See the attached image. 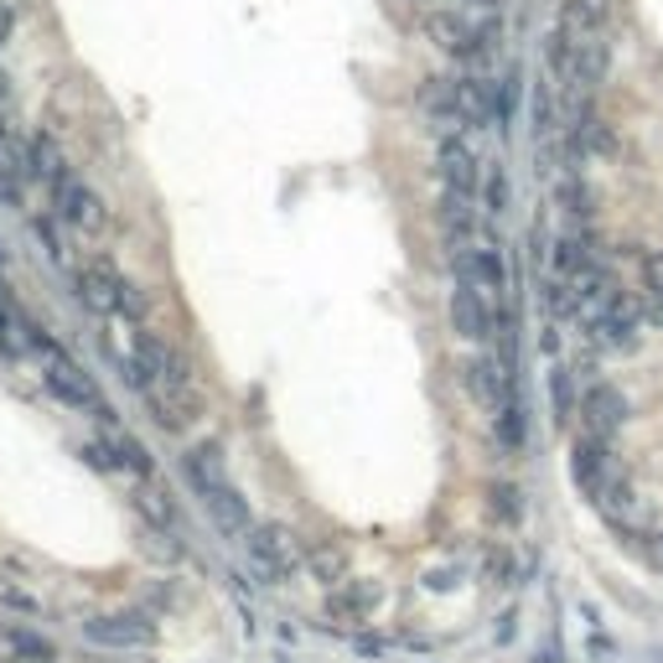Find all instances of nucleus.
<instances>
[{
    "label": "nucleus",
    "mask_w": 663,
    "mask_h": 663,
    "mask_svg": "<svg viewBox=\"0 0 663 663\" xmlns=\"http://www.w3.org/2000/svg\"><path fill=\"white\" fill-rule=\"evenodd\" d=\"M420 31H425V42L436 47V52H446V58H456V62H467V68H483L487 52H493L487 37H483V27H477L472 16H462V11H425Z\"/></svg>",
    "instance_id": "obj_1"
},
{
    "label": "nucleus",
    "mask_w": 663,
    "mask_h": 663,
    "mask_svg": "<svg viewBox=\"0 0 663 663\" xmlns=\"http://www.w3.org/2000/svg\"><path fill=\"white\" fill-rule=\"evenodd\" d=\"M52 212H58L68 228H78V234H89V239H99V234H109V208L105 197L93 192L89 181L78 177V171H68V177L52 187Z\"/></svg>",
    "instance_id": "obj_2"
},
{
    "label": "nucleus",
    "mask_w": 663,
    "mask_h": 663,
    "mask_svg": "<svg viewBox=\"0 0 663 663\" xmlns=\"http://www.w3.org/2000/svg\"><path fill=\"white\" fill-rule=\"evenodd\" d=\"M249 565H255L259 581H290L301 571V550H296V534L286 524H255L249 528Z\"/></svg>",
    "instance_id": "obj_3"
},
{
    "label": "nucleus",
    "mask_w": 663,
    "mask_h": 663,
    "mask_svg": "<svg viewBox=\"0 0 663 663\" xmlns=\"http://www.w3.org/2000/svg\"><path fill=\"white\" fill-rule=\"evenodd\" d=\"M42 378H47V389L58 394L62 405L68 409H93V415H99V420H109V405H105V394L93 389V378L83 374V368H78L73 358H68V353H52V358H47V368H42Z\"/></svg>",
    "instance_id": "obj_4"
},
{
    "label": "nucleus",
    "mask_w": 663,
    "mask_h": 663,
    "mask_svg": "<svg viewBox=\"0 0 663 663\" xmlns=\"http://www.w3.org/2000/svg\"><path fill=\"white\" fill-rule=\"evenodd\" d=\"M125 280L109 259H83L73 270V290H78V301L89 306V311H99V317H120V301H125Z\"/></svg>",
    "instance_id": "obj_5"
},
{
    "label": "nucleus",
    "mask_w": 663,
    "mask_h": 663,
    "mask_svg": "<svg viewBox=\"0 0 663 663\" xmlns=\"http://www.w3.org/2000/svg\"><path fill=\"white\" fill-rule=\"evenodd\" d=\"M146 405H151L156 425H161V431H177V436L202 420V389H197V384H151V389H146Z\"/></svg>",
    "instance_id": "obj_6"
},
{
    "label": "nucleus",
    "mask_w": 663,
    "mask_h": 663,
    "mask_svg": "<svg viewBox=\"0 0 663 663\" xmlns=\"http://www.w3.org/2000/svg\"><path fill=\"white\" fill-rule=\"evenodd\" d=\"M452 332L462 343H487L497 332V311L487 306L483 290L467 286V280H456V290H452Z\"/></svg>",
    "instance_id": "obj_7"
},
{
    "label": "nucleus",
    "mask_w": 663,
    "mask_h": 663,
    "mask_svg": "<svg viewBox=\"0 0 663 663\" xmlns=\"http://www.w3.org/2000/svg\"><path fill=\"white\" fill-rule=\"evenodd\" d=\"M612 472H617V462H612V446H606L602 436H581L575 441V452H571V477H575V487L596 503L602 497V487L612 483Z\"/></svg>",
    "instance_id": "obj_8"
},
{
    "label": "nucleus",
    "mask_w": 663,
    "mask_h": 663,
    "mask_svg": "<svg viewBox=\"0 0 663 663\" xmlns=\"http://www.w3.org/2000/svg\"><path fill=\"white\" fill-rule=\"evenodd\" d=\"M436 171H441V187H452V192H467V197L483 192V161L472 156V146H467L462 136H446V140H441Z\"/></svg>",
    "instance_id": "obj_9"
},
{
    "label": "nucleus",
    "mask_w": 663,
    "mask_h": 663,
    "mask_svg": "<svg viewBox=\"0 0 663 663\" xmlns=\"http://www.w3.org/2000/svg\"><path fill=\"white\" fill-rule=\"evenodd\" d=\"M93 643H109V649H151L156 643V622L151 612H109V617L89 622Z\"/></svg>",
    "instance_id": "obj_10"
},
{
    "label": "nucleus",
    "mask_w": 663,
    "mask_h": 663,
    "mask_svg": "<svg viewBox=\"0 0 663 663\" xmlns=\"http://www.w3.org/2000/svg\"><path fill=\"white\" fill-rule=\"evenodd\" d=\"M456 105H462V120L487 130V125H503V99H497V83L487 73H467L456 78Z\"/></svg>",
    "instance_id": "obj_11"
},
{
    "label": "nucleus",
    "mask_w": 663,
    "mask_h": 663,
    "mask_svg": "<svg viewBox=\"0 0 663 663\" xmlns=\"http://www.w3.org/2000/svg\"><path fill=\"white\" fill-rule=\"evenodd\" d=\"M581 420H586L591 436L612 441L622 431V420H627V399H622L612 384H591V389L581 394Z\"/></svg>",
    "instance_id": "obj_12"
},
{
    "label": "nucleus",
    "mask_w": 663,
    "mask_h": 663,
    "mask_svg": "<svg viewBox=\"0 0 663 663\" xmlns=\"http://www.w3.org/2000/svg\"><path fill=\"white\" fill-rule=\"evenodd\" d=\"M374 612H378V586H374V581H343V586H332L327 622L363 627V622H374Z\"/></svg>",
    "instance_id": "obj_13"
},
{
    "label": "nucleus",
    "mask_w": 663,
    "mask_h": 663,
    "mask_svg": "<svg viewBox=\"0 0 663 663\" xmlns=\"http://www.w3.org/2000/svg\"><path fill=\"white\" fill-rule=\"evenodd\" d=\"M456 275H462L467 286H477L483 296H503V290H508L503 255H497V249H487V244H477V249H467V244H462V255H456Z\"/></svg>",
    "instance_id": "obj_14"
},
{
    "label": "nucleus",
    "mask_w": 663,
    "mask_h": 663,
    "mask_svg": "<svg viewBox=\"0 0 663 663\" xmlns=\"http://www.w3.org/2000/svg\"><path fill=\"white\" fill-rule=\"evenodd\" d=\"M202 497V508H208V518L218 528H224V534H234V540H249V503H244L239 497V487L234 483H224V487H208V493H197Z\"/></svg>",
    "instance_id": "obj_15"
},
{
    "label": "nucleus",
    "mask_w": 663,
    "mask_h": 663,
    "mask_svg": "<svg viewBox=\"0 0 663 663\" xmlns=\"http://www.w3.org/2000/svg\"><path fill=\"white\" fill-rule=\"evenodd\" d=\"M27 146H16L11 136H0V202L21 208L27 202Z\"/></svg>",
    "instance_id": "obj_16"
},
{
    "label": "nucleus",
    "mask_w": 663,
    "mask_h": 663,
    "mask_svg": "<svg viewBox=\"0 0 663 663\" xmlns=\"http://www.w3.org/2000/svg\"><path fill=\"white\" fill-rule=\"evenodd\" d=\"M420 109L431 115L436 125H446V130H462V105H456V78H425L420 83Z\"/></svg>",
    "instance_id": "obj_17"
},
{
    "label": "nucleus",
    "mask_w": 663,
    "mask_h": 663,
    "mask_svg": "<svg viewBox=\"0 0 663 663\" xmlns=\"http://www.w3.org/2000/svg\"><path fill=\"white\" fill-rule=\"evenodd\" d=\"M27 171H31V181H42L47 192H52V187L68 177V161H62L58 140H52V136H31L27 140Z\"/></svg>",
    "instance_id": "obj_18"
},
{
    "label": "nucleus",
    "mask_w": 663,
    "mask_h": 663,
    "mask_svg": "<svg viewBox=\"0 0 663 663\" xmlns=\"http://www.w3.org/2000/svg\"><path fill=\"white\" fill-rule=\"evenodd\" d=\"M105 441H109V452H115V467L130 472L136 483H151V477H156V462H151V452H146V446L130 436V431H109Z\"/></svg>",
    "instance_id": "obj_19"
},
{
    "label": "nucleus",
    "mask_w": 663,
    "mask_h": 663,
    "mask_svg": "<svg viewBox=\"0 0 663 663\" xmlns=\"http://www.w3.org/2000/svg\"><path fill=\"white\" fill-rule=\"evenodd\" d=\"M565 37L575 42H591L602 31V0H560V21H555Z\"/></svg>",
    "instance_id": "obj_20"
},
{
    "label": "nucleus",
    "mask_w": 663,
    "mask_h": 663,
    "mask_svg": "<svg viewBox=\"0 0 663 663\" xmlns=\"http://www.w3.org/2000/svg\"><path fill=\"white\" fill-rule=\"evenodd\" d=\"M130 503H136V513L146 518V524L156 528V534H166V528H177V508H171V497L156 493L151 483H136V493H130Z\"/></svg>",
    "instance_id": "obj_21"
},
{
    "label": "nucleus",
    "mask_w": 663,
    "mask_h": 663,
    "mask_svg": "<svg viewBox=\"0 0 663 663\" xmlns=\"http://www.w3.org/2000/svg\"><path fill=\"white\" fill-rule=\"evenodd\" d=\"M187 477H192L197 493H208V487H224L228 472H224V456H218V446H192V452H187Z\"/></svg>",
    "instance_id": "obj_22"
},
{
    "label": "nucleus",
    "mask_w": 663,
    "mask_h": 663,
    "mask_svg": "<svg viewBox=\"0 0 663 663\" xmlns=\"http://www.w3.org/2000/svg\"><path fill=\"white\" fill-rule=\"evenodd\" d=\"M6 649H11V663H58V649L42 633H31V627H11Z\"/></svg>",
    "instance_id": "obj_23"
},
{
    "label": "nucleus",
    "mask_w": 663,
    "mask_h": 663,
    "mask_svg": "<svg viewBox=\"0 0 663 663\" xmlns=\"http://www.w3.org/2000/svg\"><path fill=\"white\" fill-rule=\"evenodd\" d=\"M493 420H497V441H503L508 452H524V441H528V409H524V399H518V394H513L508 405L497 409Z\"/></svg>",
    "instance_id": "obj_24"
},
{
    "label": "nucleus",
    "mask_w": 663,
    "mask_h": 663,
    "mask_svg": "<svg viewBox=\"0 0 663 663\" xmlns=\"http://www.w3.org/2000/svg\"><path fill=\"white\" fill-rule=\"evenodd\" d=\"M487 513H493L503 528H513L518 518H524V493H518L513 483H493L487 487Z\"/></svg>",
    "instance_id": "obj_25"
},
{
    "label": "nucleus",
    "mask_w": 663,
    "mask_h": 663,
    "mask_svg": "<svg viewBox=\"0 0 663 663\" xmlns=\"http://www.w3.org/2000/svg\"><path fill=\"white\" fill-rule=\"evenodd\" d=\"M606 62H612V47H606V37L596 31L591 42H581V89H596V83H602Z\"/></svg>",
    "instance_id": "obj_26"
},
{
    "label": "nucleus",
    "mask_w": 663,
    "mask_h": 663,
    "mask_svg": "<svg viewBox=\"0 0 663 663\" xmlns=\"http://www.w3.org/2000/svg\"><path fill=\"white\" fill-rule=\"evenodd\" d=\"M550 399H555V420L565 425L571 415H581V399H575V378H571V368L565 363H555L550 368Z\"/></svg>",
    "instance_id": "obj_27"
},
{
    "label": "nucleus",
    "mask_w": 663,
    "mask_h": 663,
    "mask_svg": "<svg viewBox=\"0 0 663 663\" xmlns=\"http://www.w3.org/2000/svg\"><path fill=\"white\" fill-rule=\"evenodd\" d=\"M306 565H311V575H317L321 586H343V581H347V555H343V550H332V544L311 550Z\"/></svg>",
    "instance_id": "obj_28"
},
{
    "label": "nucleus",
    "mask_w": 663,
    "mask_h": 663,
    "mask_svg": "<svg viewBox=\"0 0 663 663\" xmlns=\"http://www.w3.org/2000/svg\"><path fill=\"white\" fill-rule=\"evenodd\" d=\"M483 212L487 218H503V212H508V171L497 161L483 171Z\"/></svg>",
    "instance_id": "obj_29"
},
{
    "label": "nucleus",
    "mask_w": 663,
    "mask_h": 663,
    "mask_svg": "<svg viewBox=\"0 0 663 663\" xmlns=\"http://www.w3.org/2000/svg\"><path fill=\"white\" fill-rule=\"evenodd\" d=\"M555 197H560V208L571 212L575 224H586V218H591V192H586V181L575 177V171H571V177H565V181H560V187H555Z\"/></svg>",
    "instance_id": "obj_30"
},
{
    "label": "nucleus",
    "mask_w": 663,
    "mask_h": 663,
    "mask_svg": "<svg viewBox=\"0 0 663 663\" xmlns=\"http://www.w3.org/2000/svg\"><path fill=\"white\" fill-rule=\"evenodd\" d=\"M534 136L540 140L555 136V78H544L534 89Z\"/></svg>",
    "instance_id": "obj_31"
},
{
    "label": "nucleus",
    "mask_w": 663,
    "mask_h": 663,
    "mask_svg": "<svg viewBox=\"0 0 663 663\" xmlns=\"http://www.w3.org/2000/svg\"><path fill=\"white\" fill-rule=\"evenodd\" d=\"M16 332H21V317H16L11 306L0 301V353H6V358H16V353H21V337H16Z\"/></svg>",
    "instance_id": "obj_32"
},
{
    "label": "nucleus",
    "mask_w": 663,
    "mask_h": 663,
    "mask_svg": "<svg viewBox=\"0 0 663 663\" xmlns=\"http://www.w3.org/2000/svg\"><path fill=\"white\" fill-rule=\"evenodd\" d=\"M31 234L47 244V255H52V259H68V244H62V234H58L52 218H31Z\"/></svg>",
    "instance_id": "obj_33"
},
{
    "label": "nucleus",
    "mask_w": 663,
    "mask_h": 663,
    "mask_svg": "<svg viewBox=\"0 0 663 663\" xmlns=\"http://www.w3.org/2000/svg\"><path fill=\"white\" fill-rule=\"evenodd\" d=\"M637 270H643V290H663V249H649L637 259Z\"/></svg>",
    "instance_id": "obj_34"
},
{
    "label": "nucleus",
    "mask_w": 663,
    "mask_h": 663,
    "mask_svg": "<svg viewBox=\"0 0 663 663\" xmlns=\"http://www.w3.org/2000/svg\"><path fill=\"white\" fill-rule=\"evenodd\" d=\"M643 321L663 327V290H643Z\"/></svg>",
    "instance_id": "obj_35"
},
{
    "label": "nucleus",
    "mask_w": 663,
    "mask_h": 663,
    "mask_svg": "<svg viewBox=\"0 0 663 663\" xmlns=\"http://www.w3.org/2000/svg\"><path fill=\"white\" fill-rule=\"evenodd\" d=\"M487 575H493L497 586H508V575H513V565H508V555H503V550H493V555H487Z\"/></svg>",
    "instance_id": "obj_36"
},
{
    "label": "nucleus",
    "mask_w": 663,
    "mask_h": 663,
    "mask_svg": "<svg viewBox=\"0 0 663 663\" xmlns=\"http://www.w3.org/2000/svg\"><path fill=\"white\" fill-rule=\"evenodd\" d=\"M11 27H16V11L6 6V0H0V47L11 42Z\"/></svg>",
    "instance_id": "obj_37"
},
{
    "label": "nucleus",
    "mask_w": 663,
    "mask_h": 663,
    "mask_svg": "<svg viewBox=\"0 0 663 663\" xmlns=\"http://www.w3.org/2000/svg\"><path fill=\"white\" fill-rule=\"evenodd\" d=\"M649 555H653V565H659V571H663V528H659V534H653V540H649Z\"/></svg>",
    "instance_id": "obj_38"
},
{
    "label": "nucleus",
    "mask_w": 663,
    "mask_h": 663,
    "mask_svg": "<svg viewBox=\"0 0 663 663\" xmlns=\"http://www.w3.org/2000/svg\"><path fill=\"white\" fill-rule=\"evenodd\" d=\"M477 6H483V11H497V6H503V0H477Z\"/></svg>",
    "instance_id": "obj_39"
},
{
    "label": "nucleus",
    "mask_w": 663,
    "mask_h": 663,
    "mask_svg": "<svg viewBox=\"0 0 663 663\" xmlns=\"http://www.w3.org/2000/svg\"><path fill=\"white\" fill-rule=\"evenodd\" d=\"M405 6H425V0H405Z\"/></svg>",
    "instance_id": "obj_40"
},
{
    "label": "nucleus",
    "mask_w": 663,
    "mask_h": 663,
    "mask_svg": "<svg viewBox=\"0 0 663 663\" xmlns=\"http://www.w3.org/2000/svg\"><path fill=\"white\" fill-rule=\"evenodd\" d=\"M0 270H6V255H0Z\"/></svg>",
    "instance_id": "obj_41"
},
{
    "label": "nucleus",
    "mask_w": 663,
    "mask_h": 663,
    "mask_svg": "<svg viewBox=\"0 0 663 663\" xmlns=\"http://www.w3.org/2000/svg\"><path fill=\"white\" fill-rule=\"evenodd\" d=\"M0 643H6V637H0Z\"/></svg>",
    "instance_id": "obj_42"
}]
</instances>
